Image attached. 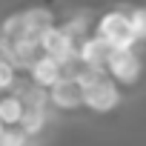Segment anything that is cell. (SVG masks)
I'll return each mask as SVG.
<instances>
[{
  "label": "cell",
  "mask_w": 146,
  "mask_h": 146,
  "mask_svg": "<svg viewBox=\"0 0 146 146\" xmlns=\"http://www.w3.org/2000/svg\"><path fill=\"white\" fill-rule=\"evenodd\" d=\"M80 80L86 83V106L92 112H112L120 103V89L115 86V80L106 78V72L89 69Z\"/></svg>",
  "instance_id": "cell-1"
},
{
  "label": "cell",
  "mask_w": 146,
  "mask_h": 146,
  "mask_svg": "<svg viewBox=\"0 0 146 146\" xmlns=\"http://www.w3.org/2000/svg\"><path fill=\"white\" fill-rule=\"evenodd\" d=\"M98 35L106 37L115 49H132V46L137 43L132 17L123 15V12H109V15H103L100 23H98Z\"/></svg>",
  "instance_id": "cell-2"
},
{
  "label": "cell",
  "mask_w": 146,
  "mask_h": 146,
  "mask_svg": "<svg viewBox=\"0 0 146 146\" xmlns=\"http://www.w3.org/2000/svg\"><path fill=\"white\" fill-rule=\"evenodd\" d=\"M49 98H52V106H57V109H78L86 103V83L80 78L63 75L49 89Z\"/></svg>",
  "instance_id": "cell-3"
},
{
  "label": "cell",
  "mask_w": 146,
  "mask_h": 146,
  "mask_svg": "<svg viewBox=\"0 0 146 146\" xmlns=\"http://www.w3.org/2000/svg\"><path fill=\"white\" fill-rule=\"evenodd\" d=\"M140 72H143V63L137 57L135 49H115L112 54V63H109V75L126 86H132L137 78H140Z\"/></svg>",
  "instance_id": "cell-4"
},
{
  "label": "cell",
  "mask_w": 146,
  "mask_h": 146,
  "mask_svg": "<svg viewBox=\"0 0 146 146\" xmlns=\"http://www.w3.org/2000/svg\"><path fill=\"white\" fill-rule=\"evenodd\" d=\"M112 54H115V46L106 40V37H92V40H83L80 43V57L89 63V69H98V72H109V63H112Z\"/></svg>",
  "instance_id": "cell-5"
},
{
  "label": "cell",
  "mask_w": 146,
  "mask_h": 146,
  "mask_svg": "<svg viewBox=\"0 0 146 146\" xmlns=\"http://www.w3.org/2000/svg\"><path fill=\"white\" fill-rule=\"evenodd\" d=\"M43 49H46V54H52V57H57L60 63L69 57V54H75L78 52V46H75V37H72L63 26L57 29V26H52L49 32H43Z\"/></svg>",
  "instance_id": "cell-6"
},
{
  "label": "cell",
  "mask_w": 146,
  "mask_h": 146,
  "mask_svg": "<svg viewBox=\"0 0 146 146\" xmlns=\"http://www.w3.org/2000/svg\"><path fill=\"white\" fill-rule=\"evenodd\" d=\"M29 72H32V83H37V86H43V89H52V86L63 78V66H60V60L52 57V54H43Z\"/></svg>",
  "instance_id": "cell-7"
},
{
  "label": "cell",
  "mask_w": 146,
  "mask_h": 146,
  "mask_svg": "<svg viewBox=\"0 0 146 146\" xmlns=\"http://www.w3.org/2000/svg\"><path fill=\"white\" fill-rule=\"evenodd\" d=\"M43 54H46V49H43L40 37H29V40H20V43L12 46V60H15L17 69H32Z\"/></svg>",
  "instance_id": "cell-8"
},
{
  "label": "cell",
  "mask_w": 146,
  "mask_h": 146,
  "mask_svg": "<svg viewBox=\"0 0 146 146\" xmlns=\"http://www.w3.org/2000/svg\"><path fill=\"white\" fill-rule=\"evenodd\" d=\"M0 37H6L12 46H15V43H20V40H29V37H35V32H32V23H29L26 12H20V15H12V17L3 23V29H0Z\"/></svg>",
  "instance_id": "cell-9"
},
{
  "label": "cell",
  "mask_w": 146,
  "mask_h": 146,
  "mask_svg": "<svg viewBox=\"0 0 146 146\" xmlns=\"http://www.w3.org/2000/svg\"><path fill=\"white\" fill-rule=\"evenodd\" d=\"M23 115H26V103H23V98L17 92L0 98V120H3L6 126H20Z\"/></svg>",
  "instance_id": "cell-10"
},
{
  "label": "cell",
  "mask_w": 146,
  "mask_h": 146,
  "mask_svg": "<svg viewBox=\"0 0 146 146\" xmlns=\"http://www.w3.org/2000/svg\"><path fill=\"white\" fill-rule=\"evenodd\" d=\"M46 123H49V109H29V106H26V115H23L20 126H23L32 137H37V135L46 129Z\"/></svg>",
  "instance_id": "cell-11"
},
{
  "label": "cell",
  "mask_w": 146,
  "mask_h": 146,
  "mask_svg": "<svg viewBox=\"0 0 146 146\" xmlns=\"http://www.w3.org/2000/svg\"><path fill=\"white\" fill-rule=\"evenodd\" d=\"M26 17H29V23H32L35 37H43V32H49V29L54 26L52 12H46V9H29V12H26Z\"/></svg>",
  "instance_id": "cell-12"
},
{
  "label": "cell",
  "mask_w": 146,
  "mask_h": 146,
  "mask_svg": "<svg viewBox=\"0 0 146 146\" xmlns=\"http://www.w3.org/2000/svg\"><path fill=\"white\" fill-rule=\"evenodd\" d=\"M0 146H32V135L23 126H6L0 135Z\"/></svg>",
  "instance_id": "cell-13"
},
{
  "label": "cell",
  "mask_w": 146,
  "mask_h": 146,
  "mask_svg": "<svg viewBox=\"0 0 146 146\" xmlns=\"http://www.w3.org/2000/svg\"><path fill=\"white\" fill-rule=\"evenodd\" d=\"M15 83H17L15 60H0V89H15Z\"/></svg>",
  "instance_id": "cell-14"
},
{
  "label": "cell",
  "mask_w": 146,
  "mask_h": 146,
  "mask_svg": "<svg viewBox=\"0 0 146 146\" xmlns=\"http://www.w3.org/2000/svg\"><path fill=\"white\" fill-rule=\"evenodd\" d=\"M129 17H132V26H135L137 40H146V9H135Z\"/></svg>",
  "instance_id": "cell-15"
},
{
  "label": "cell",
  "mask_w": 146,
  "mask_h": 146,
  "mask_svg": "<svg viewBox=\"0 0 146 146\" xmlns=\"http://www.w3.org/2000/svg\"><path fill=\"white\" fill-rule=\"evenodd\" d=\"M86 23H89V15H75V17H72L69 23H63V29H66L72 37H78V35L86 29Z\"/></svg>",
  "instance_id": "cell-16"
},
{
  "label": "cell",
  "mask_w": 146,
  "mask_h": 146,
  "mask_svg": "<svg viewBox=\"0 0 146 146\" xmlns=\"http://www.w3.org/2000/svg\"><path fill=\"white\" fill-rule=\"evenodd\" d=\"M3 129H6V123H3V120H0V135H3Z\"/></svg>",
  "instance_id": "cell-17"
},
{
  "label": "cell",
  "mask_w": 146,
  "mask_h": 146,
  "mask_svg": "<svg viewBox=\"0 0 146 146\" xmlns=\"http://www.w3.org/2000/svg\"><path fill=\"white\" fill-rule=\"evenodd\" d=\"M0 92H3V89H0Z\"/></svg>",
  "instance_id": "cell-18"
}]
</instances>
